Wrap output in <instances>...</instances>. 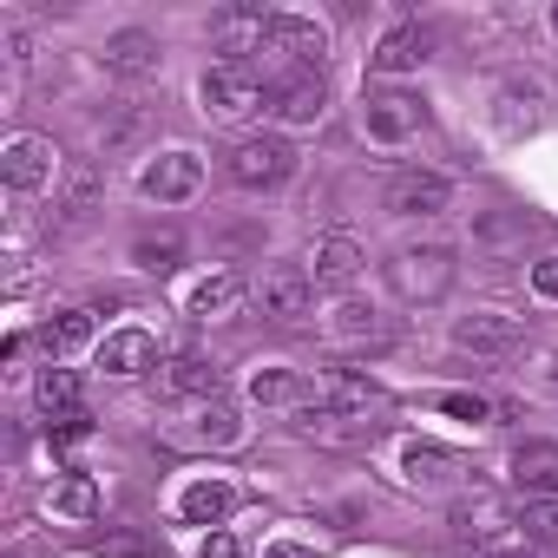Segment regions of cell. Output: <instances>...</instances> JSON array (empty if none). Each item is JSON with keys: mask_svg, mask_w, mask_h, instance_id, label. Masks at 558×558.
<instances>
[{"mask_svg": "<svg viewBox=\"0 0 558 558\" xmlns=\"http://www.w3.org/2000/svg\"><path fill=\"white\" fill-rule=\"evenodd\" d=\"M453 532L473 545V558H538V545L525 532V506L512 512V499L480 493V486L453 499Z\"/></svg>", "mask_w": 558, "mask_h": 558, "instance_id": "6da1fadb", "label": "cell"}, {"mask_svg": "<svg viewBox=\"0 0 558 558\" xmlns=\"http://www.w3.org/2000/svg\"><path fill=\"white\" fill-rule=\"evenodd\" d=\"M230 178H236L243 191H276V184H290V178H296V145H290L283 132H250V138H236V151H230Z\"/></svg>", "mask_w": 558, "mask_h": 558, "instance_id": "7a4b0ae2", "label": "cell"}, {"mask_svg": "<svg viewBox=\"0 0 558 558\" xmlns=\"http://www.w3.org/2000/svg\"><path fill=\"white\" fill-rule=\"evenodd\" d=\"M263 60H283L290 73H323L329 60V27L310 14H276L263 34Z\"/></svg>", "mask_w": 558, "mask_h": 558, "instance_id": "3957f363", "label": "cell"}, {"mask_svg": "<svg viewBox=\"0 0 558 558\" xmlns=\"http://www.w3.org/2000/svg\"><path fill=\"white\" fill-rule=\"evenodd\" d=\"M388 283H395L408 303H434V296L453 283V250H447V243H408V250H395Z\"/></svg>", "mask_w": 558, "mask_h": 558, "instance_id": "277c9868", "label": "cell"}, {"mask_svg": "<svg viewBox=\"0 0 558 558\" xmlns=\"http://www.w3.org/2000/svg\"><path fill=\"white\" fill-rule=\"evenodd\" d=\"M204 112L210 119H223V125H243L250 112H263V73L256 66H230V60H217L210 73H204Z\"/></svg>", "mask_w": 558, "mask_h": 558, "instance_id": "5b68a950", "label": "cell"}, {"mask_svg": "<svg viewBox=\"0 0 558 558\" xmlns=\"http://www.w3.org/2000/svg\"><path fill=\"white\" fill-rule=\"evenodd\" d=\"M165 440H171V447H236V440H243V414L217 395V401L184 408V414L165 427Z\"/></svg>", "mask_w": 558, "mask_h": 558, "instance_id": "8992f818", "label": "cell"}, {"mask_svg": "<svg viewBox=\"0 0 558 558\" xmlns=\"http://www.w3.org/2000/svg\"><path fill=\"white\" fill-rule=\"evenodd\" d=\"M256 303H263L269 323H303V316L316 310V276L296 269V263H276V269H263Z\"/></svg>", "mask_w": 558, "mask_h": 558, "instance_id": "52a82bcc", "label": "cell"}, {"mask_svg": "<svg viewBox=\"0 0 558 558\" xmlns=\"http://www.w3.org/2000/svg\"><path fill=\"white\" fill-rule=\"evenodd\" d=\"M269 112L283 119V125H316L329 112L323 73H283V80H276V93H269Z\"/></svg>", "mask_w": 558, "mask_h": 558, "instance_id": "ba28073f", "label": "cell"}, {"mask_svg": "<svg viewBox=\"0 0 558 558\" xmlns=\"http://www.w3.org/2000/svg\"><path fill=\"white\" fill-rule=\"evenodd\" d=\"M145 197H158V204H184V197H197L204 191V158L197 151H165L158 165H145Z\"/></svg>", "mask_w": 558, "mask_h": 558, "instance_id": "9c48e42d", "label": "cell"}, {"mask_svg": "<svg viewBox=\"0 0 558 558\" xmlns=\"http://www.w3.org/2000/svg\"><path fill=\"white\" fill-rule=\"evenodd\" d=\"M53 165H60V151L47 145V138H8V151H0V178H8V191H40V184H53Z\"/></svg>", "mask_w": 558, "mask_h": 558, "instance_id": "30bf717a", "label": "cell"}, {"mask_svg": "<svg viewBox=\"0 0 558 558\" xmlns=\"http://www.w3.org/2000/svg\"><path fill=\"white\" fill-rule=\"evenodd\" d=\"M362 125H368L375 145H401V138L421 132V99H414V93H375V99L362 106Z\"/></svg>", "mask_w": 558, "mask_h": 558, "instance_id": "8fae6325", "label": "cell"}, {"mask_svg": "<svg viewBox=\"0 0 558 558\" xmlns=\"http://www.w3.org/2000/svg\"><path fill=\"white\" fill-rule=\"evenodd\" d=\"M447 197H453V184H447L440 171H401V178L388 184V210H395V217H440Z\"/></svg>", "mask_w": 558, "mask_h": 558, "instance_id": "7c38bea8", "label": "cell"}, {"mask_svg": "<svg viewBox=\"0 0 558 558\" xmlns=\"http://www.w3.org/2000/svg\"><path fill=\"white\" fill-rule=\"evenodd\" d=\"M236 506H243V486H230V480H217V473H210V480H191V486L178 493V519H184V525H223Z\"/></svg>", "mask_w": 558, "mask_h": 558, "instance_id": "4fadbf2b", "label": "cell"}, {"mask_svg": "<svg viewBox=\"0 0 558 558\" xmlns=\"http://www.w3.org/2000/svg\"><path fill=\"white\" fill-rule=\"evenodd\" d=\"M453 342L473 349V355H506V349L525 342V323H519V316H499V310H486V316H460V323H453Z\"/></svg>", "mask_w": 558, "mask_h": 558, "instance_id": "5bb4252c", "label": "cell"}, {"mask_svg": "<svg viewBox=\"0 0 558 558\" xmlns=\"http://www.w3.org/2000/svg\"><path fill=\"white\" fill-rule=\"evenodd\" d=\"M158 388L178 395V401H217L223 395V368L204 362V355H171L165 375H158Z\"/></svg>", "mask_w": 558, "mask_h": 558, "instance_id": "9a60e30c", "label": "cell"}, {"mask_svg": "<svg viewBox=\"0 0 558 558\" xmlns=\"http://www.w3.org/2000/svg\"><path fill=\"white\" fill-rule=\"evenodd\" d=\"M381 401V388H375V375H362V368H329L323 375V388H316V408H329V414H368Z\"/></svg>", "mask_w": 558, "mask_h": 558, "instance_id": "2e32d148", "label": "cell"}, {"mask_svg": "<svg viewBox=\"0 0 558 558\" xmlns=\"http://www.w3.org/2000/svg\"><path fill=\"white\" fill-rule=\"evenodd\" d=\"M512 493L525 499H558V447L551 440H525L512 453Z\"/></svg>", "mask_w": 558, "mask_h": 558, "instance_id": "e0dca14e", "label": "cell"}, {"mask_svg": "<svg viewBox=\"0 0 558 558\" xmlns=\"http://www.w3.org/2000/svg\"><path fill=\"white\" fill-rule=\"evenodd\" d=\"M466 466L447 453V447H434V440H408L401 447V480L408 486H421V493H434V486H453Z\"/></svg>", "mask_w": 558, "mask_h": 558, "instance_id": "ac0fdd59", "label": "cell"}, {"mask_svg": "<svg viewBox=\"0 0 558 558\" xmlns=\"http://www.w3.org/2000/svg\"><path fill=\"white\" fill-rule=\"evenodd\" d=\"M310 276H316V290H349L362 276V243L355 236H323L316 256H310Z\"/></svg>", "mask_w": 558, "mask_h": 558, "instance_id": "d6986e66", "label": "cell"}, {"mask_svg": "<svg viewBox=\"0 0 558 558\" xmlns=\"http://www.w3.org/2000/svg\"><path fill=\"white\" fill-rule=\"evenodd\" d=\"M106 73H119V80H145V73H158V34H145V27H125V34H112L106 40Z\"/></svg>", "mask_w": 558, "mask_h": 558, "instance_id": "ffe728a7", "label": "cell"}, {"mask_svg": "<svg viewBox=\"0 0 558 558\" xmlns=\"http://www.w3.org/2000/svg\"><path fill=\"white\" fill-rule=\"evenodd\" d=\"M538 125H545V86L512 73V80L499 86V132L519 138V132H538Z\"/></svg>", "mask_w": 558, "mask_h": 558, "instance_id": "44dd1931", "label": "cell"}, {"mask_svg": "<svg viewBox=\"0 0 558 558\" xmlns=\"http://www.w3.org/2000/svg\"><path fill=\"white\" fill-rule=\"evenodd\" d=\"M421 60H427V27H414V21H401L395 34H381V47L368 53V66L388 73V80H395V73H414Z\"/></svg>", "mask_w": 558, "mask_h": 558, "instance_id": "7402d4cb", "label": "cell"}, {"mask_svg": "<svg viewBox=\"0 0 558 558\" xmlns=\"http://www.w3.org/2000/svg\"><path fill=\"white\" fill-rule=\"evenodd\" d=\"M151 362H158V342H151L145 329H119V336L99 342V368H106V375H145Z\"/></svg>", "mask_w": 558, "mask_h": 558, "instance_id": "603a6c76", "label": "cell"}, {"mask_svg": "<svg viewBox=\"0 0 558 558\" xmlns=\"http://www.w3.org/2000/svg\"><path fill=\"white\" fill-rule=\"evenodd\" d=\"M40 342H47V355H73V349H86V342H93V310H60V316L40 329Z\"/></svg>", "mask_w": 558, "mask_h": 558, "instance_id": "cb8c5ba5", "label": "cell"}, {"mask_svg": "<svg viewBox=\"0 0 558 558\" xmlns=\"http://www.w3.org/2000/svg\"><path fill=\"white\" fill-rule=\"evenodd\" d=\"M40 408H47V421L86 414V408H80V375H73V368H47V375H40Z\"/></svg>", "mask_w": 558, "mask_h": 558, "instance_id": "d4e9b609", "label": "cell"}, {"mask_svg": "<svg viewBox=\"0 0 558 558\" xmlns=\"http://www.w3.org/2000/svg\"><path fill=\"white\" fill-rule=\"evenodd\" d=\"M236 303H243V276H204L191 290V316H223Z\"/></svg>", "mask_w": 558, "mask_h": 558, "instance_id": "484cf974", "label": "cell"}, {"mask_svg": "<svg viewBox=\"0 0 558 558\" xmlns=\"http://www.w3.org/2000/svg\"><path fill=\"white\" fill-rule=\"evenodd\" d=\"M132 256H138V269L171 276V269H178V256H184V243H178V230H145V236L132 243Z\"/></svg>", "mask_w": 558, "mask_h": 558, "instance_id": "4316f807", "label": "cell"}, {"mask_svg": "<svg viewBox=\"0 0 558 558\" xmlns=\"http://www.w3.org/2000/svg\"><path fill=\"white\" fill-rule=\"evenodd\" d=\"M53 512H66V519H93V512H99V486H93L86 473H66V480L53 486Z\"/></svg>", "mask_w": 558, "mask_h": 558, "instance_id": "83f0119b", "label": "cell"}, {"mask_svg": "<svg viewBox=\"0 0 558 558\" xmlns=\"http://www.w3.org/2000/svg\"><path fill=\"white\" fill-rule=\"evenodd\" d=\"M336 336H342V342H381L388 329H381V316H375L368 303H342V310H336Z\"/></svg>", "mask_w": 558, "mask_h": 558, "instance_id": "f1b7e54d", "label": "cell"}, {"mask_svg": "<svg viewBox=\"0 0 558 558\" xmlns=\"http://www.w3.org/2000/svg\"><path fill=\"white\" fill-rule=\"evenodd\" d=\"M250 395H256V401H269V408H283V401H296V395H303V381H296L290 368H263V375L250 381Z\"/></svg>", "mask_w": 558, "mask_h": 558, "instance_id": "f546056e", "label": "cell"}, {"mask_svg": "<svg viewBox=\"0 0 558 558\" xmlns=\"http://www.w3.org/2000/svg\"><path fill=\"white\" fill-rule=\"evenodd\" d=\"M525 532H532V545H558V506L551 499H525Z\"/></svg>", "mask_w": 558, "mask_h": 558, "instance_id": "4dcf8cb0", "label": "cell"}, {"mask_svg": "<svg viewBox=\"0 0 558 558\" xmlns=\"http://www.w3.org/2000/svg\"><path fill=\"white\" fill-rule=\"evenodd\" d=\"M47 440H53V447H80V440H93V421H86V414H66V421H47Z\"/></svg>", "mask_w": 558, "mask_h": 558, "instance_id": "1f68e13d", "label": "cell"}, {"mask_svg": "<svg viewBox=\"0 0 558 558\" xmlns=\"http://www.w3.org/2000/svg\"><path fill=\"white\" fill-rule=\"evenodd\" d=\"M434 408L453 414V421H486V401H480V395H440Z\"/></svg>", "mask_w": 558, "mask_h": 558, "instance_id": "d6a6232c", "label": "cell"}, {"mask_svg": "<svg viewBox=\"0 0 558 558\" xmlns=\"http://www.w3.org/2000/svg\"><path fill=\"white\" fill-rule=\"evenodd\" d=\"M263 558H323V551H316V545H296V538H269Z\"/></svg>", "mask_w": 558, "mask_h": 558, "instance_id": "836d02e7", "label": "cell"}, {"mask_svg": "<svg viewBox=\"0 0 558 558\" xmlns=\"http://www.w3.org/2000/svg\"><path fill=\"white\" fill-rule=\"evenodd\" d=\"M204 558H243V545L230 532H204Z\"/></svg>", "mask_w": 558, "mask_h": 558, "instance_id": "e575fe53", "label": "cell"}, {"mask_svg": "<svg viewBox=\"0 0 558 558\" xmlns=\"http://www.w3.org/2000/svg\"><path fill=\"white\" fill-rule=\"evenodd\" d=\"M532 290H538V296H558V256H545V263L532 269Z\"/></svg>", "mask_w": 558, "mask_h": 558, "instance_id": "d590c367", "label": "cell"}, {"mask_svg": "<svg viewBox=\"0 0 558 558\" xmlns=\"http://www.w3.org/2000/svg\"><path fill=\"white\" fill-rule=\"evenodd\" d=\"M551 34H558V8H551Z\"/></svg>", "mask_w": 558, "mask_h": 558, "instance_id": "8d00e7d4", "label": "cell"}]
</instances>
